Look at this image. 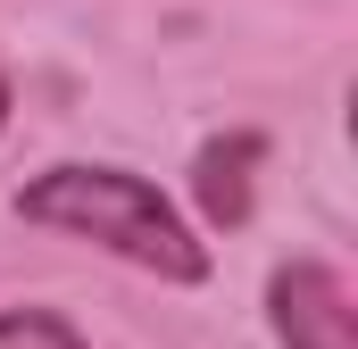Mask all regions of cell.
Returning <instances> with one entry per match:
<instances>
[{
	"mask_svg": "<svg viewBox=\"0 0 358 349\" xmlns=\"http://www.w3.org/2000/svg\"><path fill=\"white\" fill-rule=\"evenodd\" d=\"M0 349H84V333L50 308H0Z\"/></svg>",
	"mask_w": 358,
	"mask_h": 349,
	"instance_id": "obj_4",
	"label": "cell"
},
{
	"mask_svg": "<svg viewBox=\"0 0 358 349\" xmlns=\"http://www.w3.org/2000/svg\"><path fill=\"white\" fill-rule=\"evenodd\" d=\"M267 325L283 349H358L350 333V283L325 258H292L267 283Z\"/></svg>",
	"mask_w": 358,
	"mask_h": 349,
	"instance_id": "obj_2",
	"label": "cell"
},
{
	"mask_svg": "<svg viewBox=\"0 0 358 349\" xmlns=\"http://www.w3.org/2000/svg\"><path fill=\"white\" fill-rule=\"evenodd\" d=\"M250 167H259V133H225L192 158V191L208 208V225H242L250 216Z\"/></svg>",
	"mask_w": 358,
	"mask_h": 349,
	"instance_id": "obj_3",
	"label": "cell"
},
{
	"mask_svg": "<svg viewBox=\"0 0 358 349\" xmlns=\"http://www.w3.org/2000/svg\"><path fill=\"white\" fill-rule=\"evenodd\" d=\"M0 125H8V84H0Z\"/></svg>",
	"mask_w": 358,
	"mask_h": 349,
	"instance_id": "obj_5",
	"label": "cell"
},
{
	"mask_svg": "<svg viewBox=\"0 0 358 349\" xmlns=\"http://www.w3.org/2000/svg\"><path fill=\"white\" fill-rule=\"evenodd\" d=\"M17 216L50 225V233H76V242H100L108 258L142 266L159 283H200L208 274V250L192 242V225L134 167H50L17 191Z\"/></svg>",
	"mask_w": 358,
	"mask_h": 349,
	"instance_id": "obj_1",
	"label": "cell"
}]
</instances>
